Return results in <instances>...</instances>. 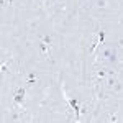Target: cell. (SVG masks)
<instances>
[{
    "mask_svg": "<svg viewBox=\"0 0 123 123\" xmlns=\"http://www.w3.org/2000/svg\"><path fill=\"white\" fill-rule=\"evenodd\" d=\"M25 95H26V89L18 87L13 94V105L15 107H25Z\"/></svg>",
    "mask_w": 123,
    "mask_h": 123,
    "instance_id": "1",
    "label": "cell"
},
{
    "mask_svg": "<svg viewBox=\"0 0 123 123\" xmlns=\"http://www.w3.org/2000/svg\"><path fill=\"white\" fill-rule=\"evenodd\" d=\"M102 57H104L107 62H110V64H115L117 62V53L115 51H110V49H105L104 53H102Z\"/></svg>",
    "mask_w": 123,
    "mask_h": 123,
    "instance_id": "2",
    "label": "cell"
},
{
    "mask_svg": "<svg viewBox=\"0 0 123 123\" xmlns=\"http://www.w3.org/2000/svg\"><path fill=\"white\" fill-rule=\"evenodd\" d=\"M104 82H105V89H108V90H112L115 85L118 84V77H112V76H107L104 79Z\"/></svg>",
    "mask_w": 123,
    "mask_h": 123,
    "instance_id": "3",
    "label": "cell"
},
{
    "mask_svg": "<svg viewBox=\"0 0 123 123\" xmlns=\"http://www.w3.org/2000/svg\"><path fill=\"white\" fill-rule=\"evenodd\" d=\"M25 82H26V85H35L38 82V76L35 72H30L28 76H26V79H25Z\"/></svg>",
    "mask_w": 123,
    "mask_h": 123,
    "instance_id": "4",
    "label": "cell"
},
{
    "mask_svg": "<svg viewBox=\"0 0 123 123\" xmlns=\"http://www.w3.org/2000/svg\"><path fill=\"white\" fill-rule=\"evenodd\" d=\"M105 77H107V67H100V69L95 71V79L97 80H104Z\"/></svg>",
    "mask_w": 123,
    "mask_h": 123,
    "instance_id": "5",
    "label": "cell"
},
{
    "mask_svg": "<svg viewBox=\"0 0 123 123\" xmlns=\"http://www.w3.org/2000/svg\"><path fill=\"white\" fill-rule=\"evenodd\" d=\"M39 51H41V54H44L46 57H49V44H46V43L41 41V39H39Z\"/></svg>",
    "mask_w": 123,
    "mask_h": 123,
    "instance_id": "6",
    "label": "cell"
},
{
    "mask_svg": "<svg viewBox=\"0 0 123 123\" xmlns=\"http://www.w3.org/2000/svg\"><path fill=\"white\" fill-rule=\"evenodd\" d=\"M95 5H97V8H107V0H97L95 2Z\"/></svg>",
    "mask_w": 123,
    "mask_h": 123,
    "instance_id": "7",
    "label": "cell"
},
{
    "mask_svg": "<svg viewBox=\"0 0 123 123\" xmlns=\"http://www.w3.org/2000/svg\"><path fill=\"white\" fill-rule=\"evenodd\" d=\"M0 71H2V74H5V72L8 71V62H7V61H2V64H0Z\"/></svg>",
    "mask_w": 123,
    "mask_h": 123,
    "instance_id": "8",
    "label": "cell"
},
{
    "mask_svg": "<svg viewBox=\"0 0 123 123\" xmlns=\"http://www.w3.org/2000/svg\"><path fill=\"white\" fill-rule=\"evenodd\" d=\"M41 41H44L46 44H49V46L53 44V38H51L49 35H44V36H41Z\"/></svg>",
    "mask_w": 123,
    "mask_h": 123,
    "instance_id": "9",
    "label": "cell"
},
{
    "mask_svg": "<svg viewBox=\"0 0 123 123\" xmlns=\"http://www.w3.org/2000/svg\"><path fill=\"white\" fill-rule=\"evenodd\" d=\"M12 2H13V0H2V2H0V3H2V10H5Z\"/></svg>",
    "mask_w": 123,
    "mask_h": 123,
    "instance_id": "10",
    "label": "cell"
},
{
    "mask_svg": "<svg viewBox=\"0 0 123 123\" xmlns=\"http://www.w3.org/2000/svg\"><path fill=\"white\" fill-rule=\"evenodd\" d=\"M107 120H108V122H118V117H117L115 113H112V115H108V118H107Z\"/></svg>",
    "mask_w": 123,
    "mask_h": 123,
    "instance_id": "11",
    "label": "cell"
},
{
    "mask_svg": "<svg viewBox=\"0 0 123 123\" xmlns=\"http://www.w3.org/2000/svg\"><path fill=\"white\" fill-rule=\"evenodd\" d=\"M98 39H100V43H104V41H105V33L102 31V30L98 31Z\"/></svg>",
    "mask_w": 123,
    "mask_h": 123,
    "instance_id": "12",
    "label": "cell"
},
{
    "mask_svg": "<svg viewBox=\"0 0 123 123\" xmlns=\"http://www.w3.org/2000/svg\"><path fill=\"white\" fill-rule=\"evenodd\" d=\"M39 2H43V3H44V2H46V0H39Z\"/></svg>",
    "mask_w": 123,
    "mask_h": 123,
    "instance_id": "13",
    "label": "cell"
}]
</instances>
